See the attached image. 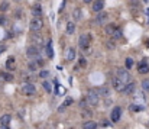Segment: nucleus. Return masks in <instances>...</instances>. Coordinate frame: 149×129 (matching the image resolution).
Listing matches in <instances>:
<instances>
[{
  "mask_svg": "<svg viewBox=\"0 0 149 129\" xmlns=\"http://www.w3.org/2000/svg\"><path fill=\"white\" fill-rule=\"evenodd\" d=\"M7 23V19H6V16L4 15H0V26H4Z\"/></svg>",
  "mask_w": 149,
  "mask_h": 129,
  "instance_id": "2f4dec72",
  "label": "nucleus"
},
{
  "mask_svg": "<svg viewBox=\"0 0 149 129\" xmlns=\"http://www.w3.org/2000/svg\"><path fill=\"white\" fill-rule=\"evenodd\" d=\"M81 115H83V118H84V116H86V118H90V116H91V115H93V112H91V110H90V109H84V110H83V113H81Z\"/></svg>",
  "mask_w": 149,
  "mask_h": 129,
  "instance_id": "7c9ffc66",
  "label": "nucleus"
},
{
  "mask_svg": "<svg viewBox=\"0 0 149 129\" xmlns=\"http://www.w3.org/2000/svg\"><path fill=\"white\" fill-rule=\"evenodd\" d=\"M117 77L125 83V84H127L129 81H130V74H129V71H127V68L126 70H123V68H120V70H117Z\"/></svg>",
  "mask_w": 149,
  "mask_h": 129,
  "instance_id": "20e7f679",
  "label": "nucleus"
},
{
  "mask_svg": "<svg viewBox=\"0 0 149 129\" xmlns=\"http://www.w3.org/2000/svg\"><path fill=\"white\" fill-rule=\"evenodd\" d=\"M107 13H104V12H100V13H97V16H96V19H94V23L96 25H103L106 20H107Z\"/></svg>",
  "mask_w": 149,
  "mask_h": 129,
  "instance_id": "1a4fd4ad",
  "label": "nucleus"
},
{
  "mask_svg": "<svg viewBox=\"0 0 149 129\" xmlns=\"http://www.w3.org/2000/svg\"><path fill=\"white\" fill-rule=\"evenodd\" d=\"M129 109L133 110V112H141V110H143V106H138L136 103H133V104L129 106Z\"/></svg>",
  "mask_w": 149,
  "mask_h": 129,
  "instance_id": "b1692460",
  "label": "nucleus"
},
{
  "mask_svg": "<svg viewBox=\"0 0 149 129\" xmlns=\"http://www.w3.org/2000/svg\"><path fill=\"white\" fill-rule=\"evenodd\" d=\"M9 10V1H1L0 3V12H7Z\"/></svg>",
  "mask_w": 149,
  "mask_h": 129,
  "instance_id": "393cba45",
  "label": "nucleus"
},
{
  "mask_svg": "<svg viewBox=\"0 0 149 129\" xmlns=\"http://www.w3.org/2000/svg\"><path fill=\"white\" fill-rule=\"evenodd\" d=\"M42 26H44V22H42L41 18H33V19L31 20V23H29V28H31L32 32H38V31H41Z\"/></svg>",
  "mask_w": 149,
  "mask_h": 129,
  "instance_id": "7ed1b4c3",
  "label": "nucleus"
},
{
  "mask_svg": "<svg viewBox=\"0 0 149 129\" xmlns=\"http://www.w3.org/2000/svg\"><path fill=\"white\" fill-rule=\"evenodd\" d=\"M6 68H7L9 71H13V70H15V58H13V57L7 58V61H6Z\"/></svg>",
  "mask_w": 149,
  "mask_h": 129,
  "instance_id": "f3484780",
  "label": "nucleus"
},
{
  "mask_svg": "<svg viewBox=\"0 0 149 129\" xmlns=\"http://www.w3.org/2000/svg\"><path fill=\"white\" fill-rule=\"evenodd\" d=\"M87 102H88V104H91V106H97L100 102V94L97 90H88V93H87Z\"/></svg>",
  "mask_w": 149,
  "mask_h": 129,
  "instance_id": "f257e3e1",
  "label": "nucleus"
},
{
  "mask_svg": "<svg viewBox=\"0 0 149 129\" xmlns=\"http://www.w3.org/2000/svg\"><path fill=\"white\" fill-rule=\"evenodd\" d=\"M103 126H111V123L109 121H103Z\"/></svg>",
  "mask_w": 149,
  "mask_h": 129,
  "instance_id": "ea45409f",
  "label": "nucleus"
},
{
  "mask_svg": "<svg viewBox=\"0 0 149 129\" xmlns=\"http://www.w3.org/2000/svg\"><path fill=\"white\" fill-rule=\"evenodd\" d=\"M36 91V87L33 86V84H31V83H25L23 86H22V93L23 94H33Z\"/></svg>",
  "mask_w": 149,
  "mask_h": 129,
  "instance_id": "423d86ee",
  "label": "nucleus"
},
{
  "mask_svg": "<svg viewBox=\"0 0 149 129\" xmlns=\"http://www.w3.org/2000/svg\"><path fill=\"white\" fill-rule=\"evenodd\" d=\"M97 91H99L100 96H109V93H110V90L107 88V87H100V88H97Z\"/></svg>",
  "mask_w": 149,
  "mask_h": 129,
  "instance_id": "4be33fe9",
  "label": "nucleus"
},
{
  "mask_svg": "<svg viewBox=\"0 0 149 129\" xmlns=\"http://www.w3.org/2000/svg\"><path fill=\"white\" fill-rule=\"evenodd\" d=\"M143 102H146L145 93L143 91H135L133 93V103H143Z\"/></svg>",
  "mask_w": 149,
  "mask_h": 129,
  "instance_id": "0eeeda50",
  "label": "nucleus"
},
{
  "mask_svg": "<svg viewBox=\"0 0 149 129\" xmlns=\"http://www.w3.org/2000/svg\"><path fill=\"white\" fill-rule=\"evenodd\" d=\"M103 9H104V1H103V0H96V1L93 3V12H94V13L103 12Z\"/></svg>",
  "mask_w": 149,
  "mask_h": 129,
  "instance_id": "f8f14e48",
  "label": "nucleus"
},
{
  "mask_svg": "<svg viewBox=\"0 0 149 129\" xmlns=\"http://www.w3.org/2000/svg\"><path fill=\"white\" fill-rule=\"evenodd\" d=\"M142 88H143V91L149 93V80H143L142 81Z\"/></svg>",
  "mask_w": 149,
  "mask_h": 129,
  "instance_id": "c756f323",
  "label": "nucleus"
},
{
  "mask_svg": "<svg viewBox=\"0 0 149 129\" xmlns=\"http://www.w3.org/2000/svg\"><path fill=\"white\" fill-rule=\"evenodd\" d=\"M0 129H10L9 125H0Z\"/></svg>",
  "mask_w": 149,
  "mask_h": 129,
  "instance_id": "79ce46f5",
  "label": "nucleus"
},
{
  "mask_svg": "<svg viewBox=\"0 0 149 129\" xmlns=\"http://www.w3.org/2000/svg\"><path fill=\"white\" fill-rule=\"evenodd\" d=\"M87 65V60L83 57V58H80V64H78V67H86Z\"/></svg>",
  "mask_w": 149,
  "mask_h": 129,
  "instance_id": "473e14b6",
  "label": "nucleus"
},
{
  "mask_svg": "<svg viewBox=\"0 0 149 129\" xmlns=\"http://www.w3.org/2000/svg\"><path fill=\"white\" fill-rule=\"evenodd\" d=\"M32 43H35L36 46H38V45H42V43H44L42 35L39 34V31H38V32H33V34H32Z\"/></svg>",
  "mask_w": 149,
  "mask_h": 129,
  "instance_id": "9b49d317",
  "label": "nucleus"
},
{
  "mask_svg": "<svg viewBox=\"0 0 149 129\" xmlns=\"http://www.w3.org/2000/svg\"><path fill=\"white\" fill-rule=\"evenodd\" d=\"M116 31V28L113 26V25H107L106 26V34H109V35H113V32Z\"/></svg>",
  "mask_w": 149,
  "mask_h": 129,
  "instance_id": "cd10ccee",
  "label": "nucleus"
},
{
  "mask_svg": "<svg viewBox=\"0 0 149 129\" xmlns=\"http://www.w3.org/2000/svg\"><path fill=\"white\" fill-rule=\"evenodd\" d=\"M93 0H84V3H91Z\"/></svg>",
  "mask_w": 149,
  "mask_h": 129,
  "instance_id": "37998d69",
  "label": "nucleus"
},
{
  "mask_svg": "<svg viewBox=\"0 0 149 129\" xmlns=\"http://www.w3.org/2000/svg\"><path fill=\"white\" fill-rule=\"evenodd\" d=\"M143 1H145V3H148V0H143Z\"/></svg>",
  "mask_w": 149,
  "mask_h": 129,
  "instance_id": "c03bdc74",
  "label": "nucleus"
},
{
  "mask_svg": "<svg viewBox=\"0 0 149 129\" xmlns=\"http://www.w3.org/2000/svg\"><path fill=\"white\" fill-rule=\"evenodd\" d=\"M64 93H65V90L62 87H58V94H64Z\"/></svg>",
  "mask_w": 149,
  "mask_h": 129,
  "instance_id": "58836bf2",
  "label": "nucleus"
},
{
  "mask_svg": "<svg viewBox=\"0 0 149 129\" xmlns=\"http://www.w3.org/2000/svg\"><path fill=\"white\" fill-rule=\"evenodd\" d=\"M75 57H77L75 49H74L72 46H70V48L67 49V52H65V60H67V61H74V60H75Z\"/></svg>",
  "mask_w": 149,
  "mask_h": 129,
  "instance_id": "9d476101",
  "label": "nucleus"
},
{
  "mask_svg": "<svg viewBox=\"0 0 149 129\" xmlns=\"http://www.w3.org/2000/svg\"><path fill=\"white\" fill-rule=\"evenodd\" d=\"M135 88H136V84H135V83H127V84L125 86V88H123V93H125V94H133V93L136 91Z\"/></svg>",
  "mask_w": 149,
  "mask_h": 129,
  "instance_id": "2eb2a0df",
  "label": "nucleus"
},
{
  "mask_svg": "<svg viewBox=\"0 0 149 129\" xmlns=\"http://www.w3.org/2000/svg\"><path fill=\"white\" fill-rule=\"evenodd\" d=\"M133 64H135V61H133L132 58H126V61H125V67H126L127 70H130V68L133 67Z\"/></svg>",
  "mask_w": 149,
  "mask_h": 129,
  "instance_id": "5701e85b",
  "label": "nucleus"
},
{
  "mask_svg": "<svg viewBox=\"0 0 149 129\" xmlns=\"http://www.w3.org/2000/svg\"><path fill=\"white\" fill-rule=\"evenodd\" d=\"M90 43H91V36H90L88 34L80 35V38H78V45H80L81 49H87V48L90 46Z\"/></svg>",
  "mask_w": 149,
  "mask_h": 129,
  "instance_id": "f03ea898",
  "label": "nucleus"
},
{
  "mask_svg": "<svg viewBox=\"0 0 149 129\" xmlns=\"http://www.w3.org/2000/svg\"><path fill=\"white\" fill-rule=\"evenodd\" d=\"M120 118H122V109H120L119 106L113 107V110H111V122L117 123V122L120 121Z\"/></svg>",
  "mask_w": 149,
  "mask_h": 129,
  "instance_id": "39448f33",
  "label": "nucleus"
},
{
  "mask_svg": "<svg viewBox=\"0 0 149 129\" xmlns=\"http://www.w3.org/2000/svg\"><path fill=\"white\" fill-rule=\"evenodd\" d=\"M107 46H109L110 49H114V41H109V42H107Z\"/></svg>",
  "mask_w": 149,
  "mask_h": 129,
  "instance_id": "e433bc0d",
  "label": "nucleus"
},
{
  "mask_svg": "<svg viewBox=\"0 0 149 129\" xmlns=\"http://www.w3.org/2000/svg\"><path fill=\"white\" fill-rule=\"evenodd\" d=\"M138 71H139V74H148L149 73V64L148 62H139V65H138Z\"/></svg>",
  "mask_w": 149,
  "mask_h": 129,
  "instance_id": "ddd939ff",
  "label": "nucleus"
},
{
  "mask_svg": "<svg viewBox=\"0 0 149 129\" xmlns=\"http://www.w3.org/2000/svg\"><path fill=\"white\" fill-rule=\"evenodd\" d=\"M104 104H106V106H110V104H111V100H110V99H106Z\"/></svg>",
  "mask_w": 149,
  "mask_h": 129,
  "instance_id": "a19ab883",
  "label": "nucleus"
},
{
  "mask_svg": "<svg viewBox=\"0 0 149 129\" xmlns=\"http://www.w3.org/2000/svg\"><path fill=\"white\" fill-rule=\"evenodd\" d=\"M26 55L28 57H39V49L36 45H32V46H28L26 48Z\"/></svg>",
  "mask_w": 149,
  "mask_h": 129,
  "instance_id": "6e6552de",
  "label": "nucleus"
},
{
  "mask_svg": "<svg viewBox=\"0 0 149 129\" xmlns=\"http://www.w3.org/2000/svg\"><path fill=\"white\" fill-rule=\"evenodd\" d=\"M6 49H7V46H6V45H0V55H1Z\"/></svg>",
  "mask_w": 149,
  "mask_h": 129,
  "instance_id": "4c0bfd02",
  "label": "nucleus"
},
{
  "mask_svg": "<svg viewBox=\"0 0 149 129\" xmlns=\"http://www.w3.org/2000/svg\"><path fill=\"white\" fill-rule=\"evenodd\" d=\"M51 41L48 42V45H47V52H48V55H49V58H54V49H52V45H51Z\"/></svg>",
  "mask_w": 149,
  "mask_h": 129,
  "instance_id": "bb28decb",
  "label": "nucleus"
},
{
  "mask_svg": "<svg viewBox=\"0 0 149 129\" xmlns=\"http://www.w3.org/2000/svg\"><path fill=\"white\" fill-rule=\"evenodd\" d=\"M72 102H74V100H72L71 97H67V99H65V102H64V106H71V104H72Z\"/></svg>",
  "mask_w": 149,
  "mask_h": 129,
  "instance_id": "f704fd0d",
  "label": "nucleus"
},
{
  "mask_svg": "<svg viewBox=\"0 0 149 129\" xmlns=\"http://www.w3.org/2000/svg\"><path fill=\"white\" fill-rule=\"evenodd\" d=\"M148 46H149V41H148Z\"/></svg>",
  "mask_w": 149,
  "mask_h": 129,
  "instance_id": "a18cd8bd",
  "label": "nucleus"
},
{
  "mask_svg": "<svg viewBox=\"0 0 149 129\" xmlns=\"http://www.w3.org/2000/svg\"><path fill=\"white\" fill-rule=\"evenodd\" d=\"M39 77H41V79H47V77H49V71H41V73H39Z\"/></svg>",
  "mask_w": 149,
  "mask_h": 129,
  "instance_id": "72a5a7b5",
  "label": "nucleus"
},
{
  "mask_svg": "<svg viewBox=\"0 0 149 129\" xmlns=\"http://www.w3.org/2000/svg\"><path fill=\"white\" fill-rule=\"evenodd\" d=\"M32 15H33V18H41L42 16V7L39 4L33 6L32 7Z\"/></svg>",
  "mask_w": 149,
  "mask_h": 129,
  "instance_id": "dca6fc26",
  "label": "nucleus"
},
{
  "mask_svg": "<svg viewBox=\"0 0 149 129\" xmlns=\"http://www.w3.org/2000/svg\"><path fill=\"white\" fill-rule=\"evenodd\" d=\"M44 88H45L48 93H51V84L48 83V81H44Z\"/></svg>",
  "mask_w": 149,
  "mask_h": 129,
  "instance_id": "c9c22d12",
  "label": "nucleus"
},
{
  "mask_svg": "<svg viewBox=\"0 0 149 129\" xmlns=\"http://www.w3.org/2000/svg\"><path fill=\"white\" fill-rule=\"evenodd\" d=\"M1 77H3L6 81H12V80H13V76H12L10 73H6V71H4V73L1 71Z\"/></svg>",
  "mask_w": 149,
  "mask_h": 129,
  "instance_id": "a878e982",
  "label": "nucleus"
},
{
  "mask_svg": "<svg viewBox=\"0 0 149 129\" xmlns=\"http://www.w3.org/2000/svg\"><path fill=\"white\" fill-rule=\"evenodd\" d=\"M125 86H126V84H125V83H123L119 77H114V79H113V87H114L117 91H119V90H123V88H125Z\"/></svg>",
  "mask_w": 149,
  "mask_h": 129,
  "instance_id": "4468645a",
  "label": "nucleus"
},
{
  "mask_svg": "<svg viewBox=\"0 0 149 129\" xmlns=\"http://www.w3.org/2000/svg\"><path fill=\"white\" fill-rule=\"evenodd\" d=\"M75 32V23L74 22H68L67 23V34L68 35H72Z\"/></svg>",
  "mask_w": 149,
  "mask_h": 129,
  "instance_id": "6ab92c4d",
  "label": "nucleus"
},
{
  "mask_svg": "<svg viewBox=\"0 0 149 129\" xmlns=\"http://www.w3.org/2000/svg\"><path fill=\"white\" fill-rule=\"evenodd\" d=\"M10 119H12L10 115H3V116L0 118V123H1V125H9V123H10Z\"/></svg>",
  "mask_w": 149,
  "mask_h": 129,
  "instance_id": "aec40b11",
  "label": "nucleus"
},
{
  "mask_svg": "<svg viewBox=\"0 0 149 129\" xmlns=\"http://www.w3.org/2000/svg\"><path fill=\"white\" fill-rule=\"evenodd\" d=\"M122 35H123V34H122V31H120V29H116V31L113 32V35H111V36H113V39H119V38H122Z\"/></svg>",
  "mask_w": 149,
  "mask_h": 129,
  "instance_id": "c85d7f7f",
  "label": "nucleus"
},
{
  "mask_svg": "<svg viewBox=\"0 0 149 129\" xmlns=\"http://www.w3.org/2000/svg\"><path fill=\"white\" fill-rule=\"evenodd\" d=\"M97 128V123L93 122V121H87L83 123V129H96Z\"/></svg>",
  "mask_w": 149,
  "mask_h": 129,
  "instance_id": "a211bd4d",
  "label": "nucleus"
},
{
  "mask_svg": "<svg viewBox=\"0 0 149 129\" xmlns=\"http://www.w3.org/2000/svg\"><path fill=\"white\" fill-rule=\"evenodd\" d=\"M72 18H74V20H80L81 19V9H74V12H72Z\"/></svg>",
  "mask_w": 149,
  "mask_h": 129,
  "instance_id": "412c9836",
  "label": "nucleus"
}]
</instances>
